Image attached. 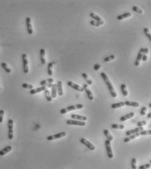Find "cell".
<instances>
[{"label": "cell", "mask_w": 151, "mask_h": 169, "mask_svg": "<svg viewBox=\"0 0 151 169\" xmlns=\"http://www.w3.org/2000/svg\"><path fill=\"white\" fill-rule=\"evenodd\" d=\"M100 75H101V77H102V79H104L105 84L107 85V87H108V89H109V93H110L111 96H112L113 98H116L117 96L116 92L115 91L114 87H113V86L111 82L109 80V77H108L107 75H106V73H104V72H101V73H100Z\"/></svg>", "instance_id": "1"}, {"label": "cell", "mask_w": 151, "mask_h": 169, "mask_svg": "<svg viewBox=\"0 0 151 169\" xmlns=\"http://www.w3.org/2000/svg\"><path fill=\"white\" fill-rule=\"evenodd\" d=\"M143 131H144V130H143V127H136V128H135V129H131V130L127 131L126 132V135L127 137L130 136V135H132L135 134V133H140Z\"/></svg>", "instance_id": "10"}, {"label": "cell", "mask_w": 151, "mask_h": 169, "mask_svg": "<svg viewBox=\"0 0 151 169\" xmlns=\"http://www.w3.org/2000/svg\"><path fill=\"white\" fill-rule=\"evenodd\" d=\"M149 107H151V103H150V104H149Z\"/></svg>", "instance_id": "48"}, {"label": "cell", "mask_w": 151, "mask_h": 169, "mask_svg": "<svg viewBox=\"0 0 151 169\" xmlns=\"http://www.w3.org/2000/svg\"><path fill=\"white\" fill-rule=\"evenodd\" d=\"M90 16H91L92 18H93V19L95 20V21L99 23L100 25H103L104 24V20H103L100 17V16H98L97 14H96L95 13H94V12H91V13H90Z\"/></svg>", "instance_id": "13"}, {"label": "cell", "mask_w": 151, "mask_h": 169, "mask_svg": "<svg viewBox=\"0 0 151 169\" xmlns=\"http://www.w3.org/2000/svg\"><path fill=\"white\" fill-rule=\"evenodd\" d=\"M83 107V105L82 104H76L74 105H70V106L67 107L66 108L61 109L60 112H61V114H65L69 111H74V110L76 109H82Z\"/></svg>", "instance_id": "2"}, {"label": "cell", "mask_w": 151, "mask_h": 169, "mask_svg": "<svg viewBox=\"0 0 151 169\" xmlns=\"http://www.w3.org/2000/svg\"><path fill=\"white\" fill-rule=\"evenodd\" d=\"M147 117H148V118H149V119H151V113H150L148 114Z\"/></svg>", "instance_id": "47"}, {"label": "cell", "mask_w": 151, "mask_h": 169, "mask_svg": "<svg viewBox=\"0 0 151 169\" xmlns=\"http://www.w3.org/2000/svg\"><path fill=\"white\" fill-rule=\"evenodd\" d=\"M52 66L53 64L51 63H50L48 64V73L49 75H52L53 71H52Z\"/></svg>", "instance_id": "35"}, {"label": "cell", "mask_w": 151, "mask_h": 169, "mask_svg": "<svg viewBox=\"0 0 151 169\" xmlns=\"http://www.w3.org/2000/svg\"><path fill=\"white\" fill-rule=\"evenodd\" d=\"M134 115H135V113H134V112H131V113H130L127 114V115H125V116H123L122 117H121L120 120H121V122H125V121L128 120V119H132V117H134Z\"/></svg>", "instance_id": "16"}, {"label": "cell", "mask_w": 151, "mask_h": 169, "mask_svg": "<svg viewBox=\"0 0 151 169\" xmlns=\"http://www.w3.org/2000/svg\"><path fill=\"white\" fill-rule=\"evenodd\" d=\"M8 137L10 140L13 139V120L12 119L8 121Z\"/></svg>", "instance_id": "4"}, {"label": "cell", "mask_w": 151, "mask_h": 169, "mask_svg": "<svg viewBox=\"0 0 151 169\" xmlns=\"http://www.w3.org/2000/svg\"><path fill=\"white\" fill-rule=\"evenodd\" d=\"M140 135H151V130H146V131H143L139 133Z\"/></svg>", "instance_id": "41"}, {"label": "cell", "mask_w": 151, "mask_h": 169, "mask_svg": "<svg viewBox=\"0 0 151 169\" xmlns=\"http://www.w3.org/2000/svg\"><path fill=\"white\" fill-rule=\"evenodd\" d=\"M147 107H143L142 109H141V112H140V114L142 116H145V115H146V112H147Z\"/></svg>", "instance_id": "44"}, {"label": "cell", "mask_w": 151, "mask_h": 169, "mask_svg": "<svg viewBox=\"0 0 151 169\" xmlns=\"http://www.w3.org/2000/svg\"><path fill=\"white\" fill-rule=\"evenodd\" d=\"M83 87L84 91H85V93H86L87 95L88 98H89L90 100H93V99H94V96H93V93H92L91 91V90L88 88L87 84H84Z\"/></svg>", "instance_id": "15"}, {"label": "cell", "mask_w": 151, "mask_h": 169, "mask_svg": "<svg viewBox=\"0 0 151 169\" xmlns=\"http://www.w3.org/2000/svg\"><path fill=\"white\" fill-rule=\"evenodd\" d=\"M26 26L28 34L32 35L33 33V28H32L31 20V18L29 17L26 18Z\"/></svg>", "instance_id": "14"}, {"label": "cell", "mask_w": 151, "mask_h": 169, "mask_svg": "<svg viewBox=\"0 0 151 169\" xmlns=\"http://www.w3.org/2000/svg\"><path fill=\"white\" fill-rule=\"evenodd\" d=\"M137 126L138 127H143V126H144V125H147V122H146L145 120H143V121H141V122H139L137 124Z\"/></svg>", "instance_id": "42"}, {"label": "cell", "mask_w": 151, "mask_h": 169, "mask_svg": "<svg viewBox=\"0 0 151 169\" xmlns=\"http://www.w3.org/2000/svg\"><path fill=\"white\" fill-rule=\"evenodd\" d=\"M22 87L25 88V89H30V90H32L33 88V86L32 85H29V84L27 83H23L22 84Z\"/></svg>", "instance_id": "39"}, {"label": "cell", "mask_w": 151, "mask_h": 169, "mask_svg": "<svg viewBox=\"0 0 151 169\" xmlns=\"http://www.w3.org/2000/svg\"><path fill=\"white\" fill-rule=\"evenodd\" d=\"M67 124L68 125H79V126H85L86 125V123L83 121H78V120H68L67 121Z\"/></svg>", "instance_id": "7"}, {"label": "cell", "mask_w": 151, "mask_h": 169, "mask_svg": "<svg viewBox=\"0 0 151 169\" xmlns=\"http://www.w3.org/2000/svg\"><path fill=\"white\" fill-rule=\"evenodd\" d=\"M12 150V146H8L5 147V148H3V150H1L0 151V155L1 156H3V155H5L7 153H9V152H11Z\"/></svg>", "instance_id": "20"}, {"label": "cell", "mask_w": 151, "mask_h": 169, "mask_svg": "<svg viewBox=\"0 0 151 169\" xmlns=\"http://www.w3.org/2000/svg\"><path fill=\"white\" fill-rule=\"evenodd\" d=\"M57 87L56 84H53L51 87V97L52 98H55L57 97Z\"/></svg>", "instance_id": "21"}, {"label": "cell", "mask_w": 151, "mask_h": 169, "mask_svg": "<svg viewBox=\"0 0 151 169\" xmlns=\"http://www.w3.org/2000/svg\"><path fill=\"white\" fill-rule=\"evenodd\" d=\"M104 135H105V137L107 139V140H109V141H113V138L112 135L110 134V133H109V131H108L107 129H104Z\"/></svg>", "instance_id": "27"}, {"label": "cell", "mask_w": 151, "mask_h": 169, "mask_svg": "<svg viewBox=\"0 0 151 169\" xmlns=\"http://www.w3.org/2000/svg\"><path fill=\"white\" fill-rule=\"evenodd\" d=\"M125 102H119V103H113V104L111 105V107L113 109H117V108H120V107H122L125 106Z\"/></svg>", "instance_id": "29"}, {"label": "cell", "mask_w": 151, "mask_h": 169, "mask_svg": "<svg viewBox=\"0 0 151 169\" xmlns=\"http://www.w3.org/2000/svg\"><path fill=\"white\" fill-rule=\"evenodd\" d=\"M131 167L132 169H137V164H136V159L133 158L131 161Z\"/></svg>", "instance_id": "38"}, {"label": "cell", "mask_w": 151, "mask_h": 169, "mask_svg": "<svg viewBox=\"0 0 151 169\" xmlns=\"http://www.w3.org/2000/svg\"><path fill=\"white\" fill-rule=\"evenodd\" d=\"M151 164H145L143 165H141L139 167V169H148L151 167Z\"/></svg>", "instance_id": "40"}, {"label": "cell", "mask_w": 151, "mask_h": 169, "mask_svg": "<svg viewBox=\"0 0 151 169\" xmlns=\"http://www.w3.org/2000/svg\"><path fill=\"white\" fill-rule=\"evenodd\" d=\"M67 85H68L69 87H70L71 88L75 89V90H76V91H79V92H83V91H84V89H83V87H80L79 85H77V84L74 83H73V82H72V81L68 82V83H67Z\"/></svg>", "instance_id": "12"}, {"label": "cell", "mask_w": 151, "mask_h": 169, "mask_svg": "<svg viewBox=\"0 0 151 169\" xmlns=\"http://www.w3.org/2000/svg\"><path fill=\"white\" fill-rule=\"evenodd\" d=\"M126 105L131 107H139V103L136 102V101H126L125 102Z\"/></svg>", "instance_id": "23"}, {"label": "cell", "mask_w": 151, "mask_h": 169, "mask_svg": "<svg viewBox=\"0 0 151 169\" xmlns=\"http://www.w3.org/2000/svg\"><path fill=\"white\" fill-rule=\"evenodd\" d=\"M71 118L73 119H76V120H80L81 121H83V122L87 120V118L86 117H85V116L75 115V114H73V115H71Z\"/></svg>", "instance_id": "19"}, {"label": "cell", "mask_w": 151, "mask_h": 169, "mask_svg": "<svg viewBox=\"0 0 151 169\" xmlns=\"http://www.w3.org/2000/svg\"><path fill=\"white\" fill-rule=\"evenodd\" d=\"M53 81H54L53 79L50 78L48 79H46V80L42 81L40 82V84H41V86H44L47 85H49V84H52V83Z\"/></svg>", "instance_id": "24"}, {"label": "cell", "mask_w": 151, "mask_h": 169, "mask_svg": "<svg viewBox=\"0 0 151 169\" xmlns=\"http://www.w3.org/2000/svg\"><path fill=\"white\" fill-rule=\"evenodd\" d=\"M80 142L81 143H82L83 145H84L85 146H86L87 147V148H89V150H95V146L94 145L92 144V143H90L89 141H88L87 140H86L84 138H81L80 139Z\"/></svg>", "instance_id": "9"}, {"label": "cell", "mask_w": 151, "mask_h": 169, "mask_svg": "<svg viewBox=\"0 0 151 169\" xmlns=\"http://www.w3.org/2000/svg\"><path fill=\"white\" fill-rule=\"evenodd\" d=\"M115 59V56L114 55H111L110 56H108L107 57H105L104 59V62H109L110 61H113Z\"/></svg>", "instance_id": "37"}, {"label": "cell", "mask_w": 151, "mask_h": 169, "mask_svg": "<svg viewBox=\"0 0 151 169\" xmlns=\"http://www.w3.org/2000/svg\"><path fill=\"white\" fill-rule=\"evenodd\" d=\"M121 89L122 93H123V96H127L128 94V91H127L126 89V85L125 84H122L121 86Z\"/></svg>", "instance_id": "28"}, {"label": "cell", "mask_w": 151, "mask_h": 169, "mask_svg": "<svg viewBox=\"0 0 151 169\" xmlns=\"http://www.w3.org/2000/svg\"><path fill=\"white\" fill-rule=\"evenodd\" d=\"M144 33H145V35H146V37H147V38L149 39L150 42H151V34L150 33L149 30L148 28H147V27L144 28Z\"/></svg>", "instance_id": "34"}, {"label": "cell", "mask_w": 151, "mask_h": 169, "mask_svg": "<svg viewBox=\"0 0 151 169\" xmlns=\"http://www.w3.org/2000/svg\"><path fill=\"white\" fill-rule=\"evenodd\" d=\"M0 90H1V88H0Z\"/></svg>", "instance_id": "50"}, {"label": "cell", "mask_w": 151, "mask_h": 169, "mask_svg": "<svg viewBox=\"0 0 151 169\" xmlns=\"http://www.w3.org/2000/svg\"><path fill=\"white\" fill-rule=\"evenodd\" d=\"M150 164H151V160H150Z\"/></svg>", "instance_id": "49"}, {"label": "cell", "mask_w": 151, "mask_h": 169, "mask_svg": "<svg viewBox=\"0 0 151 169\" xmlns=\"http://www.w3.org/2000/svg\"><path fill=\"white\" fill-rule=\"evenodd\" d=\"M101 67V65H99V64H95V66H94V70L97 71V70H99V68Z\"/></svg>", "instance_id": "46"}, {"label": "cell", "mask_w": 151, "mask_h": 169, "mask_svg": "<svg viewBox=\"0 0 151 169\" xmlns=\"http://www.w3.org/2000/svg\"><path fill=\"white\" fill-rule=\"evenodd\" d=\"M131 13L130 12H126L125 14H121V15H119V16L117 17V19L119 20H122L125 19V18H129L131 16Z\"/></svg>", "instance_id": "26"}, {"label": "cell", "mask_w": 151, "mask_h": 169, "mask_svg": "<svg viewBox=\"0 0 151 169\" xmlns=\"http://www.w3.org/2000/svg\"><path fill=\"white\" fill-rule=\"evenodd\" d=\"M40 56H41V62L42 65L46 64V59L44 58L45 56V50L44 49H41L40 51Z\"/></svg>", "instance_id": "22"}, {"label": "cell", "mask_w": 151, "mask_h": 169, "mask_svg": "<svg viewBox=\"0 0 151 169\" xmlns=\"http://www.w3.org/2000/svg\"><path fill=\"white\" fill-rule=\"evenodd\" d=\"M139 135H140V133H139L132 135H130V136H128L126 138H125V139H124V142H125V143H128V142H130V141H132V140L135 139V138H137V137H139Z\"/></svg>", "instance_id": "18"}, {"label": "cell", "mask_w": 151, "mask_h": 169, "mask_svg": "<svg viewBox=\"0 0 151 169\" xmlns=\"http://www.w3.org/2000/svg\"><path fill=\"white\" fill-rule=\"evenodd\" d=\"M4 117V111L3 110H0V123H1L3 120Z\"/></svg>", "instance_id": "45"}, {"label": "cell", "mask_w": 151, "mask_h": 169, "mask_svg": "<svg viewBox=\"0 0 151 169\" xmlns=\"http://www.w3.org/2000/svg\"><path fill=\"white\" fill-rule=\"evenodd\" d=\"M132 10H133L134 12H136L137 13H139V14H143V12L142 9H141L140 8H139V7H137V6H134V7H132Z\"/></svg>", "instance_id": "36"}, {"label": "cell", "mask_w": 151, "mask_h": 169, "mask_svg": "<svg viewBox=\"0 0 151 169\" xmlns=\"http://www.w3.org/2000/svg\"><path fill=\"white\" fill-rule=\"evenodd\" d=\"M148 54H149V49L148 48H144V53L143 55L142 60L143 61H146L148 59Z\"/></svg>", "instance_id": "32"}, {"label": "cell", "mask_w": 151, "mask_h": 169, "mask_svg": "<svg viewBox=\"0 0 151 169\" xmlns=\"http://www.w3.org/2000/svg\"><path fill=\"white\" fill-rule=\"evenodd\" d=\"M1 66H2V68L4 69V70H5L6 72H7V73H11V68H9V66H7V65L5 63H2Z\"/></svg>", "instance_id": "33"}, {"label": "cell", "mask_w": 151, "mask_h": 169, "mask_svg": "<svg viewBox=\"0 0 151 169\" xmlns=\"http://www.w3.org/2000/svg\"><path fill=\"white\" fill-rule=\"evenodd\" d=\"M22 60H23V70L25 73H27L29 72V66H28V61H27V55L24 53L22 55Z\"/></svg>", "instance_id": "6"}, {"label": "cell", "mask_w": 151, "mask_h": 169, "mask_svg": "<svg viewBox=\"0 0 151 169\" xmlns=\"http://www.w3.org/2000/svg\"><path fill=\"white\" fill-rule=\"evenodd\" d=\"M105 146L106 148V151H107V156L109 159H112L113 157V154L112 150H111V141L109 140H106L105 141Z\"/></svg>", "instance_id": "5"}, {"label": "cell", "mask_w": 151, "mask_h": 169, "mask_svg": "<svg viewBox=\"0 0 151 169\" xmlns=\"http://www.w3.org/2000/svg\"><path fill=\"white\" fill-rule=\"evenodd\" d=\"M53 84H49V85H47L42 86L40 88H37L36 89H32L30 91V94H37V93H41L42 91H45L46 90H48V89L49 88L52 87Z\"/></svg>", "instance_id": "3"}, {"label": "cell", "mask_w": 151, "mask_h": 169, "mask_svg": "<svg viewBox=\"0 0 151 169\" xmlns=\"http://www.w3.org/2000/svg\"><path fill=\"white\" fill-rule=\"evenodd\" d=\"M44 94H45V96H46V99H47V101H49V102L51 101V100H52V97H51V95H50V91H48V90H46L45 92H44Z\"/></svg>", "instance_id": "30"}, {"label": "cell", "mask_w": 151, "mask_h": 169, "mask_svg": "<svg viewBox=\"0 0 151 169\" xmlns=\"http://www.w3.org/2000/svg\"><path fill=\"white\" fill-rule=\"evenodd\" d=\"M67 133L65 132H61L59 133H57L55 135H50V136H48L47 137L48 141H52V140L57 139H60V138L64 137L66 136Z\"/></svg>", "instance_id": "8"}, {"label": "cell", "mask_w": 151, "mask_h": 169, "mask_svg": "<svg viewBox=\"0 0 151 169\" xmlns=\"http://www.w3.org/2000/svg\"><path fill=\"white\" fill-rule=\"evenodd\" d=\"M57 92H58L59 96H63V83L61 81H58L57 83Z\"/></svg>", "instance_id": "17"}, {"label": "cell", "mask_w": 151, "mask_h": 169, "mask_svg": "<svg viewBox=\"0 0 151 169\" xmlns=\"http://www.w3.org/2000/svg\"><path fill=\"white\" fill-rule=\"evenodd\" d=\"M143 53H144V48H141L139 53H138V55H137V58H136V60H135V66H138L139 65H140L141 61V60H142L143 55Z\"/></svg>", "instance_id": "11"}, {"label": "cell", "mask_w": 151, "mask_h": 169, "mask_svg": "<svg viewBox=\"0 0 151 169\" xmlns=\"http://www.w3.org/2000/svg\"><path fill=\"white\" fill-rule=\"evenodd\" d=\"M111 128L113 129H123L125 128V125H123V124H113L111 125Z\"/></svg>", "instance_id": "31"}, {"label": "cell", "mask_w": 151, "mask_h": 169, "mask_svg": "<svg viewBox=\"0 0 151 169\" xmlns=\"http://www.w3.org/2000/svg\"><path fill=\"white\" fill-rule=\"evenodd\" d=\"M81 75H82L83 77L84 78L85 80L86 81L87 85H91L92 84H93V81H92L91 79L89 78V76L87 75V73H82Z\"/></svg>", "instance_id": "25"}, {"label": "cell", "mask_w": 151, "mask_h": 169, "mask_svg": "<svg viewBox=\"0 0 151 169\" xmlns=\"http://www.w3.org/2000/svg\"><path fill=\"white\" fill-rule=\"evenodd\" d=\"M90 24L91 25H93V26H95V27H99L100 25L99 23L95 21V20H91V21L90 22Z\"/></svg>", "instance_id": "43"}]
</instances>
